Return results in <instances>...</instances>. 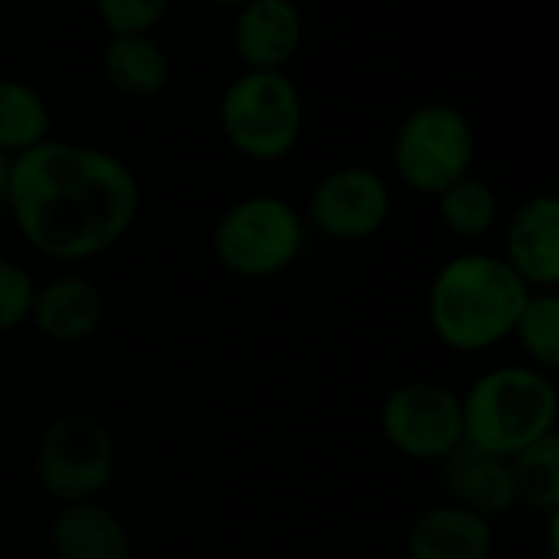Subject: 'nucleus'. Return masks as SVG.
I'll return each mask as SVG.
<instances>
[{"instance_id": "16", "label": "nucleus", "mask_w": 559, "mask_h": 559, "mask_svg": "<svg viewBox=\"0 0 559 559\" xmlns=\"http://www.w3.org/2000/svg\"><path fill=\"white\" fill-rule=\"evenodd\" d=\"M102 75L115 95L144 102L167 88L170 56L154 33H118L102 49Z\"/></svg>"}, {"instance_id": "22", "label": "nucleus", "mask_w": 559, "mask_h": 559, "mask_svg": "<svg viewBox=\"0 0 559 559\" xmlns=\"http://www.w3.org/2000/svg\"><path fill=\"white\" fill-rule=\"evenodd\" d=\"M36 282L16 259L0 252V334H10L29 321Z\"/></svg>"}, {"instance_id": "23", "label": "nucleus", "mask_w": 559, "mask_h": 559, "mask_svg": "<svg viewBox=\"0 0 559 559\" xmlns=\"http://www.w3.org/2000/svg\"><path fill=\"white\" fill-rule=\"evenodd\" d=\"M10 164H13V157L0 154V213L7 210V190H10Z\"/></svg>"}, {"instance_id": "21", "label": "nucleus", "mask_w": 559, "mask_h": 559, "mask_svg": "<svg viewBox=\"0 0 559 559\" xmlns=\"http://www.w3.org/2000/svg\"><path fill=\"white\" fill-rule=\"evenodd\" d=\"M174 0H92L98 23L108 36L118 33H154L157 23L170 13Z\"/></svg>"}, {"instance_id": "2", "label": "nucleus", "mask_w": 559, "mask_h": 559, "mask_svg": "<svg viewBox=\"0 0 559 559\" xmlns=\"http://www.w3.org/2000/svg\"><path fill=\"white\" fill-rule=\"evenodd\" d=\"M531 288L491 252L449 259L429 285V328L455 354H481L504 344Z\"/></svg>"}, {"instance_id": "7", "label": "nucleus", "mask_w": 559, "mask_h": 559, "mask_svg": "<svg viewBox=\"0 0 559 559\" xmlns=\"http://www.w3.org/2000/svg\"><path fill=\"white\" fill-rule=\"evenodd\" d=\"M118 445L92 413H59L36 442V485L59 504L95 501L115 481Z\"/></svg>"}, {"instance_id": "4", "label": "nucleus", "mask_w": 559, "mask_h": 559, "mask_svg": "<svg viewBox=\"0 0 559 559\" xmlns=\"http://www.w3.org/2000/svg\"><path fill=\"white\" fill-rule=\"evenodd\" d=\"M226 144L255 164L285 160L305 131V98L288 72L242 69L219 98Z\"/></svg>"}, {"instance_id": "6", "label": "nucleus", "mask_w": 559, "mask_h": 559, "mask_svg": "<svg viewBox=\"0 0 559 559\" xmlns=\"http://www.w3.org/2000/svg\"><path fill=\"white\" fill-rule=\"evenodd\" d=\"M478 134L472 118L449 102H426L413 108L390 144L396 177L423 197H439L445 187L472 174Z\"/></svg>"}, {"instance_id": "9", "label": "nucleus", "mask_w": 559, "mask_h": 559, "mask_svg": "<svg viewBox=\"0 0 559 559\" xmlns=\"http://www.w3.org/2000/svg\"><path fill=\"white\" fill-rule=\"evenodd\" d=\"M390 213V183L367 164L328 170L308 197V223L331 242H367L386 226Z\"/></svg>"}, {"instance_id": "19", "label": "nucleus", "mask_w": 559, "mask_h": 559, "mask_svg": "<svg viewBox=\"0 0 559 559\" xmlns=\"http://www.w3.org/2000/svg\"><path fill=\"white\" fill-rule=\"evenodd\" d=\"M511 462L518 504L531 508L540 518L559 514V436L550 432L534 445L521 449Z\"/></svg>"}, {"instance_id": "18", "label": "nucleus", "mask_w": 559, "mask_h": 559, "mask_svg": "<svg viewBox=\"0 0 559 559\" xmlns=\"http://www.w3.org/2000/svg\"><path fill=\"white\" fill-rule=\"evenodd\" d=\"M436 210H439V223L459 236V239H481L498 226L501 216V200L495 193V187L475 174L455 180L452 187H445L436 197Z\"/></svg>"}, {"instance_id": "12", "label": "nucleus", "mask_w": 559, "mask_h": 559, "mask_svg": "<svg viewBox=\"0 0 559 559\" xmlns=\"http://www.w3.org/2000/svg\"><path fill=\"white\" fill-rule=\"evenodd\" d=\"M105 321V295L102 288L75 272L52 275L49 282L36 285L29 321L43 337L56 344H79L88 341Z\"/></svg>"}, {"instance_id": "17", "label": "nucleus", "mask_w": 559, "mask_h": 559, "mask_svg": "<svg viewBox=\"0 0 559 559\" xmlns=\"http://www.w3.org/2000/svg\"><path fill=\"white\" fill-rule=\"evenodd\" d=\"M52 111L43 92L16 75H0V154L16 157L49 138Z\"/></svg>"}, {"instance_id": "5", "label": "nucleus", "mask_w": 559, "mask_h": 559, "mask_svg": "<svg viewBox=\"0 0 559 559\" xmlns=\"http://www.w3.org/2000/svg\"><path fill=\"white\" fill-rule=\"evenodd\" d=\"M210 246L219 269L233 278H275L298 262L305 249V219L288 200L252 193L223 210Z\"/></svg>"}, {"instance_id": "20", "label": "nucleus", "mask_w": 559, "mask_h": 559, "mask_svg": "<svg viewBox=\"0 0 559 559\" xmlns=\"http://www.w3.org/2000/svg\"><path fill=\"white\" fill-rule=\"evenodd\" d=\"M511 337L521 344L531 367L544 373H557L559 367V295L557 292H531Z\"/></svg>"}, {"instance_id": "14", "label": "nucleus", "mask_w": 559, "mask_h": 559, "mask_svg": "<svg viewBox=\"0 0 559 559\" xmlns=\"http://www.w3.org/2000/svg\"><path fill=\"white\" fill-rule=\"evenodd\" d=\"M442 468V485L449 491V501L498 521L518 508V488L511 475V462L488 455L475 445H459L452 455L439 462Z\"/></svg>"}, {"instance_id": "3", "label": "nucleus", "mask_w": 559, "mask_h": 559, "mask_svg": "<svg viewBox=\"0 0 559 559\" xmlns=\"http://www.w3.org/2000/svg\"><path fill=\"white\" fill-rule=\"evenodd\" d=\"M557 380L531 364L491 367L462 393L465 445L498 459H514L521 449L557 432Z\"/></svg>"}, {"instance_id": "8", "label": "nucleus", "mask_w": 559, "mask_h": 559, "mask_svg": "<svg viewBox=\"0 0 559 559\" xmlns=\"http://www.w3.org/2000/svg\"><path fill=\"white\" fill-rule=\"evenodd\" d=\"M380 432L403 459L442 462L465 442L462 393L436 380L400 383L380 406Z\"/></svg>"}, {"instance_id": "1", "label": "nucleus", "mask_w": 559, "mask_h": 559, "mask_svg": "<svg viewBox=\"0 0 559 559\" xmlns=\"http://www.w3.org/2000/svg\"><path fill=\"white\" fill-rule=\"evenodd\" d=\"M7 213L36 255L66 265L88 262L134 229L141 183L105 147L46 138L13 157Z\"/></svg>"}, {"instance_id": "24", "label": "nucleus", "mask_w": 559, "mask_h": 559, "mask_svg": "<svg viewBox=\"0 0 559 559\" xmlns=\"http://www.w3.org/2000/svg\"><path fill=\"white\" fill-rule=\"evenodd\" d=\"M200 3H206V7H229V10H239L242 3H249V0H200Z\"/></svg>"}, {"instance_id": "10", "label": "nucleus", "mask_w": 559, "mask_h": 559, "mask_svg": "<svg viewBox=\"0 0 559 559\" xmlns=\"http://www.w3.org/2000/svg\"><path fill=\"white\" fill-rule=\"evenodd\" d=\"M305 43V13L295 0H249L233 20V49L242 69L285 72Z\"/></svg>"}, {"instance_id": "11", "label": "nucleus", "mask_w": 559, "mask_h": 559, "mask_svg": "<svg viewBox=\"0 0 559 559\" xmlns=\"http://www.w3.org/2000/svg\"><path fill=\"white\" fill-rule=\"evenodd\" d=\"M501 259L531 292H557L559 200L554 193H534L511 213Z\"/></svg>"}, {"instance_id": "15", "label": "nucleus", "mask_w": 559, "mask_h": 559, "mask_svg": "<svg viewBox=\"0 0 559 559\" xmlns=\"http://www.w3.org/2000/svg\"><path fill=\"white\" fill-rule=\"evenodd\" d=\"M49 550L56 559H131V534L124 521L95 501L59 504L49 521Z\"/></svg>"}, {"instance_id": "13", "label": "nucleus", "mask_w": 559, "mask_h": 559, "mask_svg": "<svg viewBox=\"0 0 559 559\" xmlns=\"http://www.w3.org/2000/svg\"><path fill=\"white\" fill-rule=\"evenodd\" d=\"M495 554V521L442 501L426 508L406 531L409 559H491Z\"/></svg>"}]
</instances>
